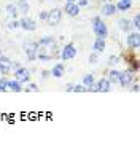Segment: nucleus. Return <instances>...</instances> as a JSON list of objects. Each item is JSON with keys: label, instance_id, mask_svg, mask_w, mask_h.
Returning a JSON list of instances; mask_svg holds the SVG:
<instances>
[{"label": "nucleus", "instance_id": "obj_16", "mask_svg": "<svg viewBox=\"0 0 140 156\" xmlns=\"http://www.w3.org/2000/svg\"><path fill=\"white\" fill-rule=\"evenodd\" d=\"M115 6L118 11H129L132 6V0H118Z\"/></svg>", "mask_w": 140, "mask_h": 156}, {"label": "nucleus", "instance_id": "obj_24", "mask_svg": "<svg viewBox=\"0 0 140 156\" xmlns=\"http://www.w3.org/2000/svg\"><path fill=\"white\" fill-rule=\"evenodd\" d=\"M118 62H120V56H115L113 54V56H110V58H108V62L107 64H108L110 67H113V66H116Z\"/></svg>", "mask_w": 140, "mask_h": 156}, {"label": "nucleus", "instance_id": "obj_33", "mask_svg": "<svg viewBox=\"0 0 140 156\" xmlns=\"http://www.w3.org/2000/svg\"><path fill=\"white\" fill-rule=\"evenodd\" d=\"M132 93H138V84H137V83L132 86Z\"/></svg>", "mask_w": 140, "mask_h": 156}, {"label": "nucleus", "instance_id": "obj_17", "mask_svg": "<svg viewBox=\"0 0 140 156\" xmlns=\"http://www.w3.org/2000/svg\"><path fill=\"white\" fill-rule=\"evenodd\" d=\"M5 10H6V15H8V18H11V19H18L19 11H18V6H16L15 3H8Z\"/></svg>", "mask_w": 140, "mask_h": 156}, {"label": "nucleus", "instance_id": "obj_27", "mask_svg": "<svg viewBox=\"0 0 140 156\" xmlns=\"http://www.w3.org/2000/svg\"><path fill=\"white\" fill-rule=\"evenodd\" d=\"M24 89L29 91V93H37V91H38V86H37L35 83H29V84H27V88H24Z\"/></svg>", "mask_w": 140, "mask_h": 156}, {"label": "nucleus", "instance_id": "obj_37", "mask_svg": "<svg viewBox=\"0 0 140 156\" xmlns=\"http://www.w3.org/2000/svg\"><path fill=\"white\" fill-rule=\"evenodd\" d=\"M107 2H110V0H107Z\"/></svg>", "mask_w": 140, "mask_h": 156}, {"label": "nucleus", "instance_id": "obj_10", "mask_svg": "<svg viewBox=\"0 0 140 156\" xmlns=\"http://www.w3.org/2000/svg\"><path fill=\"white\" fill-rule=\"evenodd\" d=\"M11 64L13 61L10 58H6V56H0V73L2 75H6L8 72H11Z\"/></svg>", "mask_w": 140, "mask_h": 156}, {"label": "nucleus", "instance_id": "obj_12", "mask_svg": "<svg viewBox=\"0 0 140 156\" xmlns=\"http://www.w3.org/2000/svg\"><path fill=\"white\" fill-rule=\"evenodd\" d=\"M64 11L67 13L68 16H78L80 15V6L76 5L75 2H67L65 3V6H64Z\"/></svg>", "mask_w": 140, "mask_h": 156}, {"label": "nucleus", "instance_id": "obj_29", "mask_svg": "<svg viewBox=\"0 0 140 156\" xmlns=\"http://www.w3.org/2000/svg\"><path fill=\"white\" fill-rule=\"evenodd\" d=\"M132 26H134L135 30H138V27H140V16H138V15L134 16V23H132Z\"/></svg>", "mask_w": 140, "mask_h": 156}, {"label": "nucleus", "instance_id": "obj_26", "mask_svg": "<svg viewBox=\"0 0 140 156\" xmlns=\"http://www.w3.org/2000/svg\"><path fill=\"white\" fill-rule=\"evenodd\" d=\"M99 62V53H91L89 54V64H97Z\"/></svg>", "mask_w": 140, "mask_h": 156}, {"label": "nucleus", "instance_id": "obj_5", "mask_svg": "<svg viewBox=\"0 0 140 156\" xmlns=\"http://www.w3.org/2000/svg\"><path fill=\"white\" fill-rule=\"evenodd\" d=\"M61 19H62V11L59 8H53L51 11H48V24L50 26H58L61 23Z\"/></svg>", "mask_w": 140, "mask_h": 156}, {"label": "nucleus", "instance_id": "obj_21", "mask_svg": "<svg viewBox=\"0 0 140 156\" xmlns=\"http://www.w3.org/2000/svg\"><path fill=\"white\" fill-rule=\"evenodd\" d=\"M83 84L89 89L91 86H94L96 84V78H94V75L93 73H86L85 76H83Z\"/></svg>", "mask_w": 140, "mask_h": 156}, {"label": "nucleus", "instance_id": "obj_25", "mask_svg": "<svg viewBox=\"0 0 140 156\" xmlns=\"http://www.w3.org/2000/svg\"><path fill=\"white\" fill-rule=\"evenodd\" d=\"M88 88L85 84H73V93H86Z\"/></svg>", "mask_w": 140, "mask_h": 156}, {"label": "nucleus", "instance_id": "obj_22", "mask_svg": "<svg viewBox=\"0 0 140 156\" xmlns=\"http://www.w3.org/2000/svg\"><path fill=\"white\" fill-rule=\"evenodd\" d=\"M120 70H116V69H113V70H110V73H108V81L110 83H118L120 81Z\"/></svg>", "mask_w": 140, "mask_h": 156}, {"label": "nucleus", "instance_id": "obj_30", "mask_svg": "<svg viewBox=\"0 0 140 156\" xmlns=\"http://www.w3.org/2000/svg\"><path fill=\"white\" fill-rule=\"evenodd\" d=\"M38 18H40V19H43V21H46V18H48V11H40V13H38Z\"/></svg>", "mask_w": 140, "mask_h": 156}, {"label": "nucleus", "instance_id": "obj_7", "mask_svg": "<svg viewBox=\"0 0 140 156\" xmlns=\"http://www.w3.org/2000/svg\"><path fill=\"white\" fill-rule=\"evenodd\" d=\"M126 43H128L129 48H132L134 51H137V49L140 48V35H138V32H134V34L128 32V38H126Z\"/></svg>", "mask_w": 140, "mask_h": 156}, {"label": "nucleus", "instance_id": "obj_14", "mask_svg": "<svg viewBox=\"0 0 140 156\" xmlns=\"http://www.w3.org/2000/svg\"><path fill=\"white\" fill-rule=\"evenodd\" d=\"M50 73H51L54 78H62V76L65 75V67H64V64H62V62H58V64H56V66L51 69Z\"/></svg>", "mask_w": 140, "mask_h": 156}, {"label": "nucleus", "instance_id": "obj_9", "mask_svg": "<svg viewBox=\"0 0 140 156\" xmlns=\"http://www.w3.org/2000/svg\"><path fill=\"white\" fill-rule=\"evenodd\" d=\"M132 81H134V75H132L131 70H126V72L120 73V81H118V83H120L123 88H129L132 84Z\"/></svg>", "mask_w": 140, "mask_h": 156}, {"label": "nucleus", "instance_id": "obj_36", "mask_svg": "<svg viewBox=\"0 0 140 156\" xmlns=\"http://www.w3.org/2000/svg\"><path fill=\"white\" fill-rule=\"evenodd\" d=\"M0 56H2V49H0Z\"/></svg>", "mask_w": 140, "mask_h": 156}, {"label": "nucleus", "instance_id": "obj_3", "mask_svg": "<svg viewBox=\"0 0 140 156\" xmlns=\"http://www.w3.org/2000/svg\"><path fill=\"white\" fill-rule=\"evenodd\" d=\"M37 49H38L37 41H27V43H24V53L27 56V61L37 59Z\"/></svg>", "mask_w": 140, "mask_h": 156}, {"label": "nucleus", "instance_id": "obj_28", "mask_svg": "<svg viewBox=\"0 0 140 156\" xmlns=\"http://www.w3.org/2000/svg\"><path fill=\"white\" fill-rule=\"evenodd\" d=\"M6 78H0V93H5L6 91Z\"/></svg>", "mask_w": 140, "mask_h": 156}, {"label": "nucleus", "instance_id": "obj_18", "mask_svg": "<svg viewBox=\"0 0 140 156\" xmlns=\"http://www.w3.org/2000/svg\"><path fill=\"white\" fill-rule=\"evenodd\" d=\"M93 49H94L96 53H103V49H105V38L96 37L94 43H93Z\"/></svg>", "mask_w": 140, "mask_h": 156}, {"label": "nucleus", "instance_id": "obj_31", "mask_svg": "<svg viewBox=\"0 0 140 156\" xmlns=\"http://www.w3.org/2000/svg\"><path fill=\"white\" fill-rule=\"evenodd\" d=\"M65 91H67V93H73V84L68 83L67 86H65Z\"/></svg>", "mask_w": 140, "mask_h": 156}, {"label": "nucleus", "instance_id": "obj_15", "mask_svg": "<svg viewBox=\"0 0 140 156\" xmlns=\"http://www.w3.org/2000/svg\"><path fill=\"white\" fill-rule=\"evenodd\" d=\"M116 11H118L116 6H115L113 3H110V2L103 3V5H102V10H100V13H102L103 16H113Z\"/></svg>", "mask_w": 140, "mask_h": 156}, {"label": "nucleus", "instance_id": "obj_23", "mask_svg": "<svg viewBox=\"0 0 140 156\" xmlns=\"http://www.w3.org/2000/svg\"><path fill=\"white\" fill-rule=\"evenodd\" d=\"M19 27V21L18 19H11L8 24H6V29H10V30H13V29H18Z\"/></svg>", "mask_w": 140, "mask_h": 156}, {"label": "nucleus", "instance_id": "obj_4", "mask_svg": "<svg viewBox=\"0 0 140 156\" xmlns=\"http://www.w3.org/2000/svg\"><path fill=\"white\" fill-rule=\"evenodd\" d=\"M76 53H78V51H76L75 45L73 43H67L64 48L61 49V54L59 56H61L62 61H70V59H73L75 56H76Z\"/></svg>", "mask_w": 140, "mask_h": 156}, {"label": "nucleus", "instance_id": "obj_35", "mask_svg": "<svg viewBox=\"0 0 140 156\" xmlns=\"http://www.w3.org/2000/svg\"><path fill=\"white\" fill-rule=\"evenodd\" d=\"M67 2H76V0H67Z\"/></svg>", "mask_w": 140, "mask_h": 156}, {"label": "nucleus", "instance_id": "obj_8", "mask_svg": "<svg viewBox=\"0 0 140 156\" xmlns=\"http://www.w3.org/2000/svg\"><path fill=\"white\" fill-rule=\"evenodd\" d=\"M19 27H21V29H24V30H27V32H33L35 29H37V23H35L32 18L24 16V18L19 19Z\"/></svg>", "mask_w": 140, "mask_h": 156}, {"label": "nucleus", "instance_id": "obj_1", "mask_svg": "<svg viewBox=\"0 0 140 156\" xmlns=\"http://www.w3.org/2000/svg\"><path fill=\"white\" fill-rule=\"evenodd\" d=\"M38 43V49H37V59L40 61H51L53 58L56 56H59L58 53V43H56V40L50 35H46L43 37Z\"/></svg>", "mask_w": 140, "mask_h": 156}, {"label": "nucleus", "instance_id": "obj_32", "mask_svg": "<svg viewBox=\"0 0 140 156\" xmlns=\"http://www.w3.org/2000/svg\"><path fill=\"white\" fill-rule=\"evenodd\" d=\"M89 2H88V0H78V3H76V5H78V6H86Z\"/></svg>", "mask_w": 140, "mask_h": 156}, {"label": "nucleus", "instance_id": "obj_6", "mask_svg": "<svg viewBox=\"0 0 140 156\" xmlns=\"http://www.w3.org/2000/svg\"><path fill=\"white\" fill-rule=\"evenodd\" d=\"M15 80H18L19 83H27L30 80V70L26 67H19L15 70Z\"/></svg>", "mask_w": 140, "mask_h": 156}, {"label": "nucleus", "instance_id": "obj_13", "mask_svg": "<svg viewBox=\"0 0 140 156\" xmlns=\"http://www.w3.org/2000/svg\"><path fill=\"white\" fill-rule=\"evenodd\" d=\"M6 91H11V93H21V91H24L23 83H19L18 80H8L6 81Z\"/></svg>", "mask_w": 140, "mask_h": 156}, {"label": "nucleus", "instance_id": "obj_20", "mask_svg": "<svg viewBox=\"0 0 140 156\" xmlns=\"http://www.w3.org/2000/svg\"><path fill=\"white\" fill-rule=\"evenodd\" d=\"M16 6H18V11L23 13V15H27V13H29V10H30L29 2H27V0H18Z\"/></svg>", "mask_w": 140, "mask_h": 156}, {"label": "nucleus", "instance_id": "obj_2", "mask_svg": "<svg viewBox=\"0 0 140 156\" xmlns=\"http://www.w3.org/2000/svg\"><path fill=\"white\" fill-rule=\"evenodd\" d=\"M93 30L96 34V37H99V38H107L108 37V27L103 23V19L99 18V16H96L93 19Z\"/></svg>", "mask_w": 140, "mask_h": 156}, {"label": "nucleus", "instance_id": "obj_19", "mask_svg": "<svg viewBox=\"0 0 140 156\" xmlns=\"http://www.w3.org/2000/svg\"><path fill=\"white\" fill-rule=\"evenodd\" d=\"M116 26L120 27V30H123V32H131V23H129V19H124V18H121V19H118V23H116Z\"/></svg>", "mask_w": 140, "mask_h": 156}, {"label": "nucleus", "instance_id": "obj_11", "mask_svg": "<svg viewBox=\"0 0 140 156\" xmlns=\"http://www.w3.org/2000/svg\"><path fill=\"white\" fill-rule=\"evenodd\" d=\"M110 84L111 83L108 81V78H100V80L96 83V93H108L111 89Z\"/></svg>", "mask_w": 140, "mask_h": 156}, {"label": "nucleus", "instance_id": "obj_34", "mask_svg": "<svg viewBox=\"0 0 140 156\" xmlns=\"http://www.w3.org/2000/svg\"><path fill=\"white\" fill-rule=\"evenodd\" d=\"M48 75H50V72H46V70H45V72H43V73H41V76H43V78H46Z\"/></svg>", "mask_w": 140, "mask_h": 156}]
</instances>
